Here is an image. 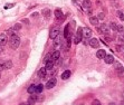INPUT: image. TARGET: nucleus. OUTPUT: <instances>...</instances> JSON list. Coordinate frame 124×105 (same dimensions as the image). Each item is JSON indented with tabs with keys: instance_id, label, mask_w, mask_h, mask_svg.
Wrapping results in <instances>:
<instances>
[{
	"instance_id": "obj_1",
	"label": "nucleus",
	"mask_w": 124,
	"mask_h": 105,
	"mask_svg": "<svg viewBox=\"0 0 124 105\" xmlns=\"http://www.w3.org/2000/svg\"><path fill=\"white\" fill-rule=\"evenodd\" d=\"M9 45L12 49H17L18 47L20 46V38L18 36H12L10 37V40H9Z\"/></svg>"
},
{
	"instance_id": "obj_2",
	"label": "nucleus",
	"mask_w": 124,
	"mask_h": 105,
	"mask_svg": "<svg viewBox=\"0 0 124 105\" xmlns=\"http://www.w3.org/2000/svg\"><path fill=\"white\" fill-rule=\"evenodd\" d=\"M92 31L91 28H88V27H84L82 28V38H85V39H91L92 38Z\"/></svg>"
},
{
	"instance_id": "obj_3",
	"label": "nucleus",
	"mask_w": 124,
	"mask_h": 105,
	"mask_svg": "<svg viewBox=\"0 0 124 105\" xmlns=\"http://www.w3.org/2000/svg\"><path fill=\"white\" fill-rule=\"evenodd\" d=\"M59 34H60V30H59V27H53L52 29H50V33H49V38L50 39H55L56 37L59 36Z\"/></svg>"
},
{
	"instance_id": "obj_4",
	"label": "nucleus",
	"mask_w": 124,
	"mask_h": 105,
	"mask_svg": "<svg viewBox=\"0 0 124 105\" xmlns=\"http://www.w3.org/2000/svg\"><path fill=\"white\" fill-rule=\"evenodd\" d=\"M98 31L101 34H104V35H110L111 34V29H110V27H108V25H106V23H103V25H101V27L98 28Z\"/></svg>"
},
{
	"instance_id": "obj_5",
	"label": "nucleus",
	"mask_w": 124,
	"mask_h": 105,
	"mask_svg": "<svg viewBox=\"0 0 124 105\" xmlns=\"http://www.w3.org/2000/svg\"><path fill=\"white\" fill-rule=\"evenodd\" d=\"M73 41H74L75 45H77V44H79L82 41V28H78L77 33L75 34V36L73 38Z\"/></svg>"
},
{
	"instance_id": "obj_6",
	"label": "nucleus",
	"mask_w": 124,
	"mask_h": 105,
	"mask_svg": "<svg viewBox=\"0 0 124 105\" xmlns=\"http://www.w3.org/2000/svg\"><path fill=\"white\" fill-rule=\"evenodd\" d=\"M56 84H57V79H56V77H52V78L48 79L47 83H46V88L52 89L53 87H55L56 86Z\"/></svg>"
},
{
	"instance_id": "obj_7",
	"label": "nucleus",
	"mask_w": 124,
	"mask_h": 105,
	"mask_svg": "<svg viewBox=\"0 0 124 105\" xmlns=\"http://www.w3.org/2000/svg\"><path fill=\"white\" fill-rule=\"evenodd\" d=\"M113 64H114L115 69H116V72H118V75H123V74H124V68H123V66H122L118 62H114Z\"/></svg>"
},
{
	"instance_id": "obj_8",
	"label": "nucleus",
	"mask_w": 124,
	"mask_h": 105,
	"mask_svg": "<svg viewBox=\"0 0 124 105\" xmlns=\"http://www.w3.org/2000/svg\"><path fill=\"white\" fill-rule=\"evenodd\" d=\"M55 17H56V19L59 20V21H62V20H64L66 18V16H64V13L62 12V10L60 9L55 10Z\"/></svg>"
},
{
	"instance_id": "obj_9",
	"label": "nucleus",
	"mask_w": 124,
	"mask_h": 105,
	"mask_svg": "<svg viewBox=\"0 0 124 105\" xmlns=\"http://www.w3.org/2000/svg\"><path fill=\"white\" fill-rule=\"evenodd\" d=\"M88 43H89V46H91L92 48H98V47H100L98 39H96V38H91Z\"/></svg>"
},
{
	"instance_id": "obj_10",
	"label": "nucleus",
	"mask_w": 124,
	"mask_h": 105,
	"mask_svg": "<svg viewBox=\"0 0 124 105\" xmlns=\"http://www.w3.org/2000/svg\"><path fill=\"white\" fill-rule=\"evenodd\" d=\"M7 43H8L7 34H0V46H5Z\"/></svg>"
},
{
	"instance_id": "obj_11",
	"label": "nucleus",
	"mask_w": 124,
	"mask_h": 105,
	"mask_svg": "<svg viewBox=\"0 0 124 105\" xmlns=\"http://www.w3.org/2000/svg\"><path fill=\"white\" fill-rule=\"evenodd\" d=\"M106 55H107V54H106V52H105L104 49H98L97 52H96V57H97L98 59H104Z\"/></svg>"
},
{
	"instance_id": "obj_12",
	"label": "nucleus",
	"mask_w": 124,
	"mask_h": 105,
	"mask_svg": "<svg viewBox=\"0 0 124 105\" xmlns=\"http://www.w3.org/2000/svg\"><path fill=\"white\" fill-rule=\"evenodd\" d=\"M58 58H60V52H59V50H56V52H54L52 55H50V59H52L54 63H55Z\"/></svg>"
},
{
	"instance_id": "obj_13",
	"label": "nucleus",
	"mask_w": 124,
	"mask_h": 105,
	"mask_svg": "<svg viewBox=\"0 0 124 105\" xmlns=\"http://www.w3.org/2000/svg\"><path fill=\"white\" fill-rule=\"evenodd\" d=\"M82 6H83V9L86 11L87 9H91L92 8V2L89 1V0H83Z\"/></svg>"
},
{
	"instance_id": "obj_14",
	"label": "nucleus",
	"mask_w": 124,
	"mask_h": 105,
	"mask_svg": "<svg viewBox=\"0 0 124 105\" xmlns=\"http://www.w3.org/2000/svg\"><path fill=\"white\" fill-rule=\"evenodd\" d=\"M104 62L106 63V64H108V65H111V64H113V63L115 62L114 60V57H113V55H106L104 58Z\"/></svg>"
},
{
	"instance_id": "obj_15",
	"label": "nucleus",
	"mask_w": 124,
	"mask_h": 105,
	"mask_svg": "<svg viewBox=\"0 0 124 105\" xmlns=\"http://www.w3.org/2000/svg\"><path fill=\"white\" fill-rule=\"evenodd\" d=\"M12 66H13L12 62H11V60H9V59L3 62V69H10L11 67H12Z\"/></svg>"
},
{
	"instance_id": "obj_16",
	"label": "nucleus",
	"mask_w": 124,
	"mask_h": 105,
	"mask_svg": "<svg viewBox=\"0 0 124 105\" xmlns=\"http://www.w3.org/2000/svg\"><path fill=\"white\" fill-rule=\"evenodd\" d=\"M37 102V95H35V94H31V95L28 97V104L31 105L34 104V103Z\"/></svg>"
},
{
	"instance_id": "obj_17",
	"label": "nucleus",
	"mask_w": 124,
	"mask_h": 105,
	"mask_svg": "<svg viewBox=\"0 0 124 105\" xmlns=\"http://www.w3.org/2000/svg\"><path fill=\"white\" fill-rule=\"evenodd\" d=\"M46 66H45V69H46V72H48V70H50V69H53V67H54V64L55 63L53 62V60H49V62L45 63Z\"/></svg>"
},
{
	"instance_id": "obj_18",
	"label": "nucleus",
	"mask_w": 124,
	"mask_h": 105,
	"mask_svg": "<svg viewBox=\"0 0 124 105\" xmlns=\"http://www.w3.org/2000/svg\"><path fill=\"white\" fill-rule=\"evenodd\" d=\"M89 23H91V25H93V26H98V19L96 18V16H92L91 18H89Z\"/></svg>"
},
{
	"instance_id": "obj_19",
	"label": "nucleus",
	"mask_w": 124,
	"mask_h": 105,
	"mask_svg": "<svg viewBox=\"0 0 124 105\" xmlns=\"http://www.w3.org/2000/svg\"><path fill=\"white\" fill-rule=\"evenodd\" d=\"M46 75H47V72H46L45 68H40L39 70H38V76H39L40 78H45Z\"/></svg>"
},
{
	"instance_id": "obj_20",
	"label": "nucleus",
	"mask_w": 124,
	"mask_h": 105,
	"mask_svg": "<svg viewBox=\"0 0 124 105\" xmlns=\"http://www.w3.org/2000/svg\"><path fill=\"white\" fill-rule=\"evenodd\" d=\"M42 15H44V17H45V18H47V19H48L49 17H50V15H52V11H50V9H47V8H46V9H42Z\"/></svg>"
},
{
	"instance_id": "obj_21",
	"label": "nucleus",
	"mask_w": 124,
	"mask_h": 105,
	"mask_svg": "<svg viewBox=\"0 0 124 105\" xmlns=\"http://www.w3.org/2000/svg\"><path fill=\"white\" fill-rule=\"evenodd\" d=\"M54 40H55V43H54V46H55V47H59V46H60V45L63 44V43H62V38H60V36L56 37V38H55Z\"/></svg>"
},
{
	"instance_id": "obj_22",
	"label": "nucleus",
	"mask_w": 124,
	"mask_h": 105,
	"mask_svg": "<svg viewBox=\"0 0 124 105\" xmlns=\"http://www.w3.org/2000/svg\"><path fill=\"white\" fill-rule=\"evenodd\" d=\"M71 77V72L69 70H65V72L62 74V78L65 81V79H68Z\"/></svg>"
},
{
	"instance_id": "obj_23",
	"label": "nucleus",
	"mask_w": 124,
	"mask_h": 105,
	"mask_svg": "<svg viewBox=\"0 0 124 105\" xmlns=\"http://www.w3.org/2000/svg\"><path fill=\"white\" fill-rule=\"evenodd\" d=\"M35 89H36V85H34V84H31V85L27 88V92L29 93V94H35Z\"/></svg>"
},
{
	"instance_id": "obj_24",
	"label": "nucleus",
	"mask_w": 124,
	"mask_h": 105,
	"mask_svg": "<svg viewBox=\"0 0 124 105\" xmlns=\"http://www.w3.org/2000/svg\"><path fill=\"white\" fill-rule=\"evenodd\" d=\"M115 31H118V34L124 33V28H123V26H122V25H118V23H116V29H115Z\"/></svg>"
},
{
	"instance_id": "obj_25",
	"label": "nucleus",
	"mask_w": 124,
	"mask_h": 105,
	"mask_svg": "<svg viewBox=\"0 0 124 105\" xmlns=\"http://www.w3.org/2000/svg\"><path fill=\"white\" fill-rule=\"evenodd\" d=\"M42 89H44V85H42V84L36 85V89H35V93H41Z\"/></svg>"
},
{
	"instance_id": "obj_26",
	"label": "nucleus",
	"mask_w": 124,
	"mask_h": 105,
	"mask_svg": "<svg viewBox=\"0 0 124 105\" xmlns=\"http://www.w3.org/2000/svg\"><path fill=\"white\" fill-rule=\"evenodd\" d=\"M11 29H12L13 31H18V30H20L21 29V23H15Z\"/></svg>"
},
{
	"instance_id": "obj_27",
	"label": "nucleus",
	"mask_w": 124,
	"mask_h": 105,
	"mask_svg": "<svg viewBox=\"0 0 124 105\" xmlns=\"http://www.w3.org/2000/svg\"><path fill=\"white\" fill-rule=\"evenodd\" d=\"M64 36H65V38H69V26L67 25V26L65 27V30H64Z\"/></svg>"
},
{
	"instance_id": "obj_28",
	"label": "nucleus",
	"mask_w": 124,
	"mask_h": 105,
	"mask_svg": "<svg viewBox=\"0 0 124 105\" xmlns=\"http://www.w3.org/2000/svg\"><path fill=\"white\" fill-rule=\"evenodd\" d=\"M96 18H97L98 19V21H100V20H104V18H105V15L103 12H100L97 15V17H96Z\"/></svg>"
},
{
	"instance_id": "obj_29",
	"label": "nucleus",
	"mask_w": 124,
	"mask_h": 105,
	"mask_svg": "<svg viewBox=\"0 0 124 105\" xmlns=\"http://www.w3.org/2000/svg\"><path fill=\"white\" fill-rule=\"evenodd\" d=\"M116 49H118V52H124V44H121V45H118V47H116Z\"/></svg>"
},
{
	"instance_id": "obj_30",
	"label": "nucleus",
	"mask_w": 124,
	"mask_h": 105,
	"mask_svg": "<svg viewBox=\"0 0 124 105\" xmlns=\"http://www.w3.org/2000/svg\"><path fill=\"white\" fill-rule=\"evenodd\" d=\"M108 27H110V29L115 30V29H116V23H108Z\"/></svg>"
},
{
	"instance_id": "obj_31",
	"label": "nucleus",
	"mask_w": 124,
	"mask_h": 105,
	"mask_svg": "<svg viewBox=\"0 0 124 105\" xmlns=\"http://www.w3.org/2000/svg\"><path fill=\"white\" fill-rule=\"evenodd\" d=\"M15 33H16V31H13L12 29H9V30H8V31H7V34H8V35H9L10 37H12V36H16V34H15Z\"/></svg>"
},
{
	"instance_id": "obj_32",
	"label": "nucleus",
	"mask_w": 124,
	"mask_h": 105,
	"mask_svg": "<svg viewBox=\"0 0 124 105\" xmlns=\"http://www.w3.org/2000/svg\"><path fill=\"white\" fill-rule=\"evenodd\" d=\"M118 17H120V19H121L122 21H124V13L122 12V11H118Z\"/></svg>"
},
{
	"instance_id": "obj_33",
	"label": "nucleus",
	"mask_w": 124,
	"mask_h": 105,
	"mask_svg": "<svg viewBox=\"0 0 124 105\" xmlns=\"http://www.w3.org/2000/svg\"><path fill=\"white\" fill-rule=\"evenodd\" d=\"M15 6V3H7L6 6H5V9H10V8H12Z\"/></svg>"
},
{
	"instance_id": "obj_34",
	"label": "nucleus",
	"mask_w": 124,
	"mask_h": 105,
	"mask_svg": "<svg viewBox=\"0 0 124 105\" xmlns=\"http://www.w3.org/2000/svg\"><path fill=\"white\" fill-rule=\"evenodd\" d=\"M92 105H102V104H101V102H100L98 99H94L93 103H92Z\"/></svg>"
},
{
	"instance_id": "obj_35",
	"label": "nucleus",
	"mask_w": 124,
	"mask_h": 105,
	"mask_svg": "<svg viewBox=\"0 0 124 105\" xmlns=\"http://www.w3.org/2000/svg\"><path fill=\"white\" fill-rule=\"evenodd\" d=\"M49 60H52V59H50V55H47V56L45 57V63L49 62Z\"/></svg>"
},
{
	"instance_id": "obj_36",
	"label": "nucleus",
	"mask_w": 124,
	"mask_h": 105,
	"mask_svg": "<svg viewBox=\"0 0 124 105\" xmlns=\"http://www.w3.org/2000/svg\"><path fill=\"white\" fill-rule=\"evenodd\" d=\"M1 70H3V63L0 60V73H1Z\"/></svg>"
},
{
	"instance_id": "obj_37",
	"label": "nucleus",
	"mask_w": 124,
	"mask_h": 105,
	"mask_svg": "<svg viewBox=\"0 0 124 105\" xmlns=\"http://www.w3.org/2000/svg\"><path fill=\"white\" fill-rule=\"evenodd\" d=\"M21 23H28V25H29V20H27V19H23V20H21Z\"/></svg>"
},
{
	"instance_id": "obj_38",
	"label": "nucleus",
	"mask_w": 124,
	"mask_h": 105,
	"mask_svg": "<svg viewBox=\"0 0 124 105\" xmlns=\"http://www.w3.org/2000/svg\"><path fill=\"white\" fill-rule=\"evenodd\" d=\"M3 52V46H0V55Z\"/></svg>"
},
{
	"instance_id": "obj_39",
	"label": "nucleus",
	"mask_w": 124,
	"mask_h": 105,
	"mask_svg": "<svg viewBox=\"0 0 124 105\" xmlns=\"http://www.w3.org/2000/svg\"><path fill=\"white\" fill-rule=\"evenodd\" d=\"M108 105H116V104H115V103H110Z\"/></svg>"
},
{
	"instance_id": "obj_40",
	"label": "nucleus",
	"mask_w": 124,
	"mask_h": 105,
	"mask_svg": "<svg viewBox=\"0 0 124 105\" xmlns=\"http://www.w3.org/2000/svg\"><path fill=\"white\" fill-rule=\"evenodd\" d=\"M121 105H124V99H123V101H122V103H121Z\"/></svg>"
},
{
	"instance_id": "obj_41",
	"label": "nucleus",
	"mask_w": 124,
	"mask_h": 105,
	"mask_svg": "<svg viewBox=\"0 0 124 105\" xmlns=\"http://www.w3.org/2000/svg\"><path fill=\"white\" fill-rule=\"evenodd\" d=\"M19 105H26V104H24V103H21V104H19Z\"/></svg>"
},
{
	"instance_id": "obj_42",
	"label": "nucleus",
	"mask_w": 124,
	"mask_h": 105,
	"mask_svg": "<svg viewBox=\"0 0 124 105\" xmlns=\"http://www.w3.org/2000/svg\"><path fill=\"white\" fill-rule=\"evenodd\" d=\"M122 96H123V99H124V92H123V94H122Z\"/></svg>"
},
{
	"instance_id": "obj_43",
	"label": "nucleus",
	"mask_w": 124,
	"mask_h": 105,
	"mask_svg": "<svg viewBox=\"0 0 124 105\" xmlns=\"http://www.w3.org/2000/svg\"><path fill=\"white\" fill-rule=\"evenodd\" d=\"M0 78H1V73H0Z\"/></svg>"
},
{
	"instance_id": "obj_44",
	"label": "nucleus",
	"mask_w": 124,
	"mask_h": 105,
	"mask_svg": "<svg viewBox=\"0 0 124 105\" xmlns=\"http://www.w3.org/2000/svg\"><path fill=\"white\" fill-rule=\"evenodd\" d=\"M81 105H84V104H81Z\"/></svg>"
}]
</instances>
